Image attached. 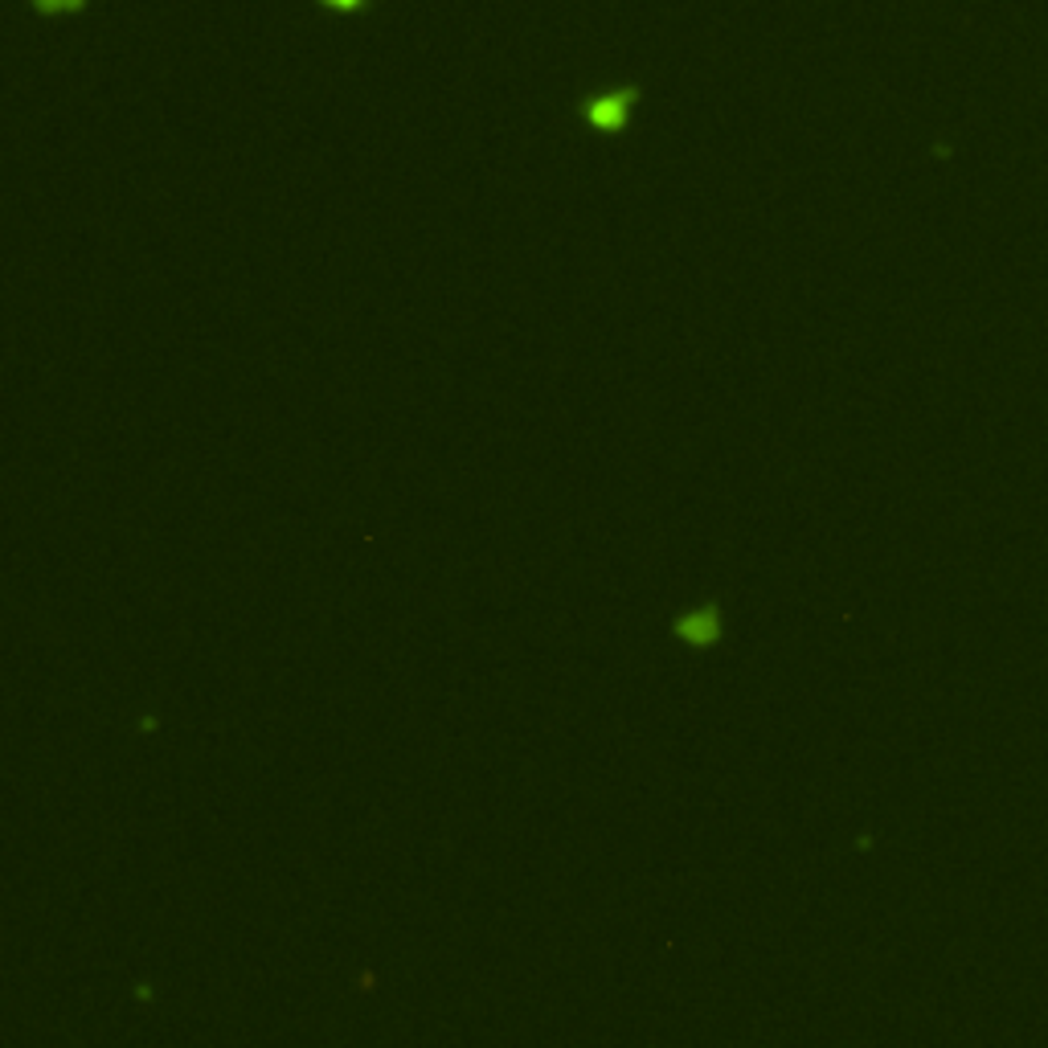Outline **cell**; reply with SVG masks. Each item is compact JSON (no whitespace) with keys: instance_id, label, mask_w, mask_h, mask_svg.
Returning <instances> with one entry per match:
<instances>
[{"instance_id":"2","label":"cell","mask_w":1048,"mask_h":1048,"mask_svg":"<svg viewBox=\"0 0 1048 1048\" xmlns=\"http://www.w3.org/2000/svg\"><path fill=\"white\" fill-rule=\"evenodd\" d=\"M33 13L42 16H62V13H82L87 9V0H30Z\"/></svg>"},{"instance_id":"1","label":"cell","mask_w":1048,"mask_h":1048,"mask_svg":"<svg viewBox=\"0 0 1048 1048\" xmlns=\"http://www.w3.org/2000/svg\"><path fill=\"white\" fill-rule=\"evenodd\" d=\"M640 99H643V87H635V82H619V87L586 94V99L578 103V119L590 127V131H598V136H619V131H626L631 119H635Z\"/></svg>"},{"instance_id":"3","label":"cell","mask_w":1048,"mask_h":1048,"mask_svg":"<svg viewBox=\"0 0 1048 1048\" xmlns=\"http://www.w3.org/2000/svg\"><path fill=\"white\" fill-rule=\"evenodd\" d=\"M320 9H332V13H365L373 0H315Z\"/></svg>"}]
</instances>
